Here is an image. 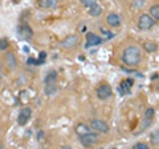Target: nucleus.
I'll list each match as a JSON object with an SVG mask.
<instances>
[{
  "label": "nucleus",
  "mask_w": 159,
  "mask_h": 149,
  "mask_svg": "<svg viewBox=\"0 0 159 149\" xmlns=\"http://www.w3.org/2000/svg\"><path fill=\"white\" fill-rule=\"evenodd\" d=\"M81 2V4L84 7H86L89 8L90 6H93V4H96V3H99V0H80Z\"/></svg>",
  "instance_id": "obj_26"
},
{
  "label": "nucleus",
  "mask_w": 159,
  "mask_h": 149,
  "mask_svg": "<svg viewBox=\"0 0 159 149\" xmlns=\"http://www.w3.org/2000/svg\"><path fill=\"white\" fill-rule=\"evenodd\" d=\"M17 33H19V36L24 40H31L33 37V31L28 24H21V25H19Z\"/></svg>",
  "instance_id": "obj_10"
},
{
  "label": "nucleus",
  "mask_w": 159,
  "mask_h": 149,
  "mask_svg": "<svg viewBox=\"0 0 159 149\" xmlns=\"http://www.w3.org/2000/svg\"><path fill=\"white\" fill-rule=\"evenodd\" d=\"M145 4H146L145 0H134L131 8H134V9H142L143 7H145Z\"/></svg>",
  "instance_id": "obj_23"
},
{
  "label": "nucleus",
  "mask_w": 159,
  "mask_h": 149,
  "mask_svg": "<svg viewBox=\"0 0 159 149\" xmlns=\"http://www.w3.org/2000/svg\"><path fill=\"white\" fill-rule=\"evenodd\" d=\"M32 116V110L29 107H23L17 115V123L19 126H27L28 121L31 120Z\"/></svg>",
  "instance_id": "obj_7"
},
{
  "label": "nucleus",
  "mask_w": 159,
  "mask_h": 149,
  "mask_svg": "<svg viewBox=\"0 0 159 149\" xmlns=\"http://www.w3.org/2000/svg\"><path fill=\"white\" fill-rule=\"evenodd\" d=\"M0 149H6V148H4V145H3L2 143H0Z\"/></svg>",
  "instance_id": "obj_33"
},
{
  "label": "nucleus",
  "mask_w": 159,
  "mask_h": 149,
  "mask_svg": "<svg viewBox=\"0 0 159 149\" xmlns=\"http://www.w3.org/2000/svg\"><path fill=\"white\" fill-rule=\"evenodd\" d=\"M137 25H138L139 31H142V32L143 31H150V29L155 25V21H154V19L148 13H142L138 19Z\"/></svg>",
  "instance_id": "obj_3"
},
{
  "label": "nucleus",
  "mask_w": 159,
  "mask_h": 149,
  "mask_svg": "<svg viewBox=\"0 0 159 149\" xmlns=\"http://www.w3.org/2000/svg\"><path fill=\"white\" fill-rule=\"evenodd\" d=\"M9 46V41L7 38H0V50L2 52H6Z\"/></svg>",
  "instance_id": "obj_24"
},
{
  "label": "nucleus",
  "mask_w": 159,
  "mask_h": 149,
  "mask_svg": "<svg viewBox=\"0 0 159 149\" xmlns=\"http://www.w3.org/2000/svg\"><path fill=\"white\" fill-rule=\"evenodd\" d=\"M152 121L154 120H150V119H145V117H143V121L141 123V131H146L148 127H151Z\"/></svg>",
  "instance_id": "obj_21"
},
{
  "label": "nucleus",
  "mask_w": 159,
  "mask_h": 149,
  "mask_svg": "<svg viewBox=\"0 0 159 149\" xmlns=\"http://www.w3.org/2000/svg\"><path fill=\"white\" fill-rule=\"evenodd\" d=\"M96 94L99 100H107L109 98L113 96V88L107 83H99L96 90Z\"/></svg>",
  "instance_id": "obj_4"
},
{
  "label": "nucleus",
  "mask_w": 159,
  "mask_h": 149,
  "mask_svg": "<svg viewBox=\"0 0 159 149\" xmlns=\"http://www.w3.org/2000/svg\"><path fill=\"white\" fill-rule=\"evenodd\" d=\"M3 77V69H2V65H0V78Z\"/></svg>",
  "instance_id": "obj_31"
},
{
  "label": "nucleus",
  "mask_w": 159,
  "mask_h": 149,
  "mask_svg": "<svg viewBox=\"0 0 159 149\" xmlns=\"http://www.w3.org/2000/svg\"><path fill=\"white\" fill-rule=\"evenodd\" d=\"M58 81V73L56 70H49L45 74V78H44V83L45 84H56Z\"/></svg>",
  "instance_id": "obj_13"
},
{
  "label": "nucleus",
  "mask_w": 159,
  "mask_h": 149,
  "mask_svg": "<svg viewBox=\"0 0 159 149\" xmlns=\"http://www.w3.org/2000/svg\"><path fill=\"white\" fill-rule=\"evenodd\" d=\"M89 127H90L93 131H96L97 133H99V135L110 132V127H109V124L105 120H101V119H93V120H90Z\"/></svg>",
  "instance_id": "obj_5"
},
{
  "label": "nucleus",
  "mask_w": 159,
  "mask_h": 149,
  "mask_svg": "<svg viewBox=\"0 0 159 149\" xmlns=\"http://www.w3.org/2000/svg\"><path fill=\"white\" fill-rule=\"evenodd\" d=\"M99 133H97L96 131H92L86 133V135H82V136H78V140L80 143L82 144L85 148H93L94 145H97L99 143Z\"/></svg>",
  "instance_id": "obj_2"
},
{
  "label": "nucleus",
  "mask_w": 159,
  "mask_h": 149,
  "mask_svg": "<svg viewBox=\"0 0 159 149\" xmlns=\"http://www.w3.org/2000/svg\"><path fill=\"white\" fill-rule=\"evenodd\" d=\"M58 0H39L37 4L40 8H44V9H51V8H54L57 6Z\"/></svg>",
  "instance_id": "obj_16"
},
{
  "label": "nucleus",
  "mask_w": 159,
  "mask_h": 149,
  "mask_svg": "<svg viewBox=\"0 0 159 149\" xmlns=\"http://www.w3.org/2000/svg\"><path fill=\"white\" fill-rule=\"evenodd\" d=\"M19 2H20V0H12V3H13V4H17Z\"/></svg>",
  "instance_id": "obj_32"
},
{
  "label": "nucleus",
  "mask_w": 159,
  "mask_h": 149,
  "mask_svg": "<svg viewBox=\"0 0 159 149\" xmlns=\"http://www.w3.org/2000/svg\"><path fill=\"white\" fill-rule=\"evenodd\" d=\"M148 15L154 19V21H159V4H154L148 9Z\"/></svg>",
  "instance_id": "obj_18"
},
{
  "label": "nucleus",
  "mask_w": 159,
  "mask_h": 149,
  "mask_svg": "<svg viewBox=\"0 0 159 149\" xmlns=\"http://www.w3.org/2000/svg\"><path fill=\"white\" fill-rule=\"evenodd\" d=\"M103 41H105V38L97 36L96 33H93V32H88V33H86V48L101 45Z\"/></svg>",
  "instance_id": "obj_8"
},
{
  "label": "nucleus",
  "mask_w": 159,
  "mask_h": 149,
  "mask_svg": "<svg viewBox=\"0 0 159 149\" xmlns=\"http://www.w3.org/2000/svg\"><path fill=\"white\" fill-rule=\"evenodd\" d=\"M57 90H58L57 83L56 84H45V88H44L47 96H54L56 95V92H57Z\"/></svg>",
  "instance_id": "obj_19"
},
{
  "label": "nucleus",
  "mask_w": 159,
  "mask_h": 149,
  "mask_svg": "<svg viewBox=\"0 0 159 149\" xmlns=\"http://www.w3.org/2000/svg\"><path fill=\"white\" fill-rule=\"evenodd\" d=\"M145 119H150V120H154V117H155V110L154 108H147L145 111Z\"/></svg>",
  "instance_id": "obj_22"
},
{
  "label": "nucleus",
  "mask_w": 159,
  "mask_h": 149,
  "mask_svg": "<svg viewBox=\"0 0 159 149\" xmlns=\"http://www.w3.org/2000/svg\"><path fill=\"white\" fill-rule=\"evenodd\" d=\"M74 131H76L77 136H82V135H86V133L92 132L93 130L88 126V124H85V123H78L77 126L74 127Z\"/></svg>",
  "instance_id": "obj_15"
},
{
  "label": "nucleus",
  "mask_w": 159,
  "mask_h": 149,
  "mask_svg": "<svg viewBox=\"0 0 159 149\" xmlns=\"http://www.w3.org/2000/svg\"><path fill=\"white\" fill-rule=\"evenodd\" d=\"M6 65L9 70H15L17 67V58L15 56L13 52H7L6 53Z\"/></svg>",
  "instance_id": "obj_11"
},
{
  "label": "nucleus",
  "mask_w": 159,
  "mask_h": 149,
  "mask_svg": "<svg viewBox=\"0 0 159 149\" xmlns=\"http://www.w3.org/2000/svg\"><path fill=\"white\" fill-rule=\"evenodd\" d=\"M133 84H134L133 79H130V78L123 79V81L119 83V92H121L122 95H125V94H130L131 88H133Z\"/></svg>",
  "instance_id": "obj_12"
},
{
  "label": "nucleus",
  "mask_w": 159,
  "mask_h": 149,
  "mask_svg": "<svg viewBox=\"0 0 159 149\" xmlns=\"http://www.w3.org/2000/svg\"><path fill=\"white\" fill-rule=\"evenodd\" d=\"M150 141L152 145H159V130H155L150 135Z\"/></svg>",
  "instance_id": "obj_20"
},
{
  "label": "nucleus",
  "mask_w": 159,
  "mask_h": 149,
  "mask_svg": "<svg viewBox=\"0 0 159 149\" xmlns=\"http://www.w3.org/2000/svg\"><path fill=\"white\" fill-rule=\"evenodd\" d=\"M44 136H45L44 131H40V132H39V135H37V138H39L40 141H43V140H44Z\"/></svg>",
  "instance_id": "obj_28"
},
{
  "label": "nucleus",
  "mask_w": 159,
  "mask_h": 149,
  "mask_svg": "<svg viewBox=\"0 0 159 149\" xmlns=\"http://www.w3.org/2000/svg\"><path fill=\"white\" fill-rule=\"evenodd\" d=\"M131 149H150V148H148V145L145 143H137L131 147Z\"/></svg>",
  "instance_id": "obj_27"
},
{
  "label": "nucleus",
  "mask_w": 159,
  "mask_h": 149,
  "mask_svg": "<svg viewBox=\"0 0 159 149\" xmlns=\"http://www.w3.org/2000/svg\"><path fill=\"white\" fill-rule=\"evenodd\" d=\"M106 24L110 28H119L121 27V24H122V19H121V16H119L118 13L111 12V13H109L106 16Z\"/></svg>",
  "instance_id": "obj_9"
},
{
  "label": "nucleus",
  "mask_w": 159,
  "mask_h": 149,
  "mask_svg": "<svg viewBox=\"0 0 159 149\" xmlns=\"http://www.w3.org/2000/svg\"><path fill=\"white\" fill-rule=\"evenodd\" d=\"M158 149H159V148H158Z\"/></svg>",
  "instance_id": "obj_34"
},
{
  "label": "nucleus",
  "mask_w": 159,
  "mask_h": 149,
  "mask_svg": "<svg viewBox=\"0 0 159 149\" xmlns=\"http://www.w3.org/2000/svg\"><path fill=\"white\" fill-rule=\"evenodd\" d=\"M27 63H28V65H36V59L31 57V58L27 59Z\"/></svg>",
  "instance_id": "obj_29"
},
{
  "label": "nucleus",
  "mask_w": 159,
  "mask_h": 149,
  "mask_svg": "<svg viewBox=\"0 0 159 149\" xmlns=\"http://www.w3.org/2000/svg\"><path fill=\"white\" fill-rule=\"evenodd\" d=\"M45 58H47V53L45 52H40V56L36 59V65H44V63H45Z\"/></svg>",
  "instance_id": "obj_25"
},
{
  "label": "nucleus",
  "mask_w": 159,
  "mask_h": 149,
  "mask_svg": "<svg viewBox=\"0 0 159 149\" xmlns=\"http://www.w3.org/2000/svg\"><path fill=\"white\" fill-rule=\"evenodd\" d=\"M77 44H78V36H76V34H69V36H66L64 40L60 41V46L62 49L69 50V49H73L74 46H77Z\"/></svg>",
  "instance_id": "obj_6"
},
{
  "label": "nucleus",
  "mask_w": 159,
  "mask_h": 149,
  "mask_svg": "<svg viewBox=\"0 0 159 149\" xmlns=\"http://www.w3.org/2000/svg\"><path fill=\"white\" fill-rule=\"evenodd\" d=\"M61 149H72V147H70V145H64Z\"/></svg>",
  "instance_id": "obj_30"
},
{
  "label": "nucleus",
  "mask_w": 159,
  "mask_h": 149,
  "mask_svg": "<svg viewBox=\"0 0 159 149\" xmlns=\"http://www.w3.org/2000/svg\"><path fill=\"white\" fill-rule=\"evenodd\" d=\"M143 50L146 53H155L158 50V42L155 41H146L143 44Z\"/></svg>",
  "instance_id": "obj_17"
},
{
  "label": "nucleus",
  "mask_w": 159,
  "mask_h": 149,
  "mask_svg": "<svg viewBox=\"0 0 159 149\" xmlns=\"http://www.w3.org/2000/svg\"><path fill=\"white\" fill-rule=\"evenodd\" d=\"M102 12H103V7L99 3H96V4H93V6H90V7H89V11H88V13L92 17L101 16Z\"/></svg>",
  "instance_id": "obj_14"
},
{
  "label": "nucleus",
  "mask_w": 159,
  "mask_h": 149,
  "mask_svg": "<svg viewBox=\"0 0 159 149\" xmlns=\"http://www.w3.org/2000/svg\"><path fill=\"white\" fill-rule=\"evenodd\" d=\"M122 61L129 67H138L142 62V49L137 45H129L122 53Z\"/></svg>",
  "instance_id": "obj_1"
}]
</instances>
